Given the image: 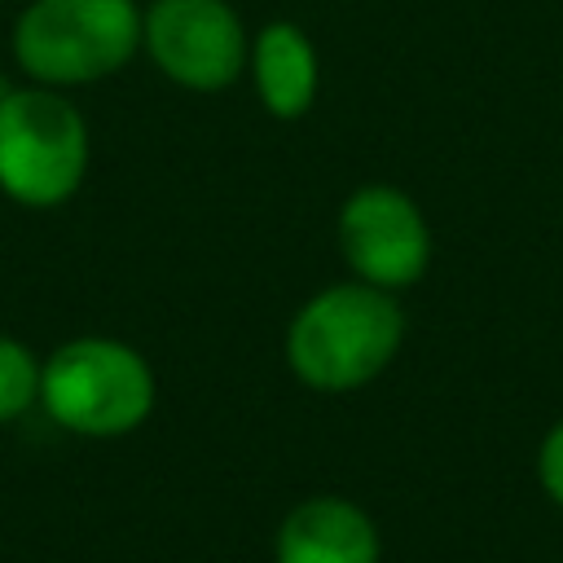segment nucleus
<instances>
[{
    "mask_svg": "<svg viewBox=\"0 0 563 563\" xmlns=\"http://www.w3.org/2000/svg\"><path fill=\"white\" fill-rule=\"evenodd\" d=\"M537 484L541 493L563 510V418L541 435L537 444Z\"/></svg>",
    "mask_w": 563,
    "mask_h": 563,
    "instance_id": "10",
    "label": "nucleus"
},
{
    "mask_svg": "<svg viewBox=\"0 0 563 563\" xmlns=\"http://www.w3.org/2000/svg\"><path fill=\"white\" fill-rule=\"evenodd\" d=\"M251 84H255V97L260 106L290 123V119H303L317 101V79H321V66H317V44L308 40V31L299 22H264L255 35H251Z\"/></svg>",
    "mask_w": 563,
    "mask_h": 563,
    "instance_id": "8",
    "label": "nucleus"
},
{
    "mask_svg": "<svg viewBox=\"0 0 563 563\" xmlns=\"http://www.w3.org/2000/svg\"><path fill=\"white\" fill-rule=\"evenodd\" d=\"M334 238L352 277L391 295L422 282L431 264V224L400 185L374 180L352 189L339 207Z\"/></svg>",
    "mask_w": 563,
    "mask_h": 563,
    "instance_id": "6",
    "label": "nucleus"
},
{
    "mask_svg": "<svg viewBox=\"0 0 563 563\" xmlns=\"http://www.w3.org/2000/svg\"><path fill=\"white\" fill-rule=\"evenodd\" d=\"M378 523L365 506L339 493L303 497L286 510L273 537L277 563H378Z\"/></svg>",
    "mask_w": 563,
    "mask_h": 563,
    "instance_id": "7",
    "label": "nucleus"
},
{
    "mask_svg": "<svg viewBox=\"0 0 563 563\" xmlns=\"http://www.w3.org/2000/svg\"><path fill=\"white\" fill-rule=\"evenodd\" d=\"M88 123L62 88L26 84L0 97V194L48 211L79 194L88 172Z\"/></svg>",
    "mask_w": 563,
    "mask_h": 563,
    "instance_id": "4",
    "label": "nucleus"
},
{
    "mask_svg": "<svg viewBox=\"0 0 563 563\" xmlns=\"http://www.w3.org/2000/svg\"><path fill=\"white\" fill-rule=\"evenodd\" d=\"M40 356L13 339L0 334V427L18 422L22 413H31V405H40Z\"/></svg>",
    "mask_w": 563,
    "mask_h": 563,
    "instance_id": "9",
    "label": "nucleus"
},
{
    "mask_svg": "<svg viewBox=\"0 0 563 563\" xmlns=\"http://www.w3.org/2000/svg\"><path fill=\"white\" fill-rule=\"evenodd\" d=\"M141 48L189 92H224L251 62V35L229 0H154L141 13Z\"/></svg>",
    "mask_w": 563,
    "mask_h": 563,
    "instance_id": "5",
    "label": "nucleus"
},
{
    "mask_svg": "<svg viewBox=\"0 0 563 563\" xmlns=\"http://www.w3.org/2000/svg\"><path fill=\"white\" fill-rule=\"evenodd\" d=\"M158 400L150 361L110 334H79L40 365V405L70 435L119 440L136 431Z\"/></svg>",
    "mask_w": 563,
    "mask_h": 563,
    "instance_id": "2",
    "label": "nucleus"
},
{
    "mask_svg": "<svg viewBox=\"0 0 563 563\" xmlns=\"http://www.w3.org/2000/svg\"><path fill=\"white\" fill-rule=\"evenodd\" d=\"M405 343V308L369 282H334L303 299L286 330V365L312 391H356L374 383Z\"/></svg>",
    "mask_w": 563,
    "mask_h": 563,
    "instance_id": "1",
    "label": "nucleus"
},
{
    "mask_svg": "<svg viewBox=\"0 0 563 563\" xmlns=\"http://www.w3.org/2000/svg\"><path fill=\"white\" fill-rule=\"evenodd\" d=\"M141 53L136 0H31L13 22V62L31 84L79 88Z\"/></svg>",
    "mask_w": 563,
    "mask_h": 563,
    "instance_id": "3",
    "label": "nucleus"
}]
</instances>
